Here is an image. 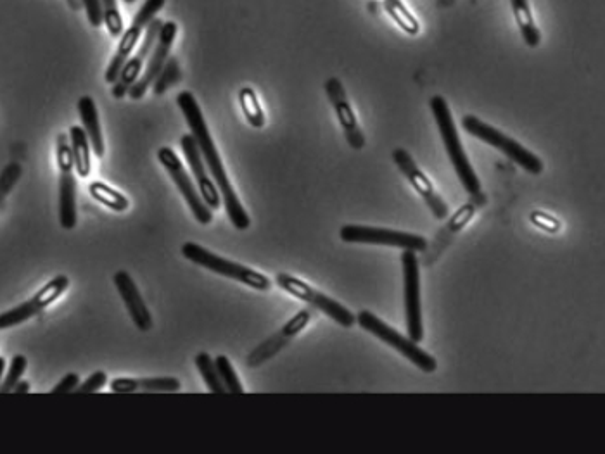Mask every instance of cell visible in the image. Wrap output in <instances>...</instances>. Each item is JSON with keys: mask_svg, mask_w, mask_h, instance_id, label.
Masks as SVG:
<instances>
[{"mask_svg": "<svg viewBox=\"0 0 605 454\" xmlns=\"http://www.w3.org/2000/svg\"><path fill=\"white\" fill-rule=\"evenodd\" d=\"M177 104H179L180 111L184 114L187 125L191 128V135L198 144L206 168L217 183L230 223L237 230H248L251 227V218H249L246 209L239 201V197L236 196V190L232 189V185H230L227 171L223 168L222 158L218 154L215 142L211 139L210 130H208V125L204 121L203 111L199 108L196 97L189 90H184V92L177 95Z\"/></svg>", "mask_w": 605, "mask_h": 454, "instance_id": "6da1fadb", "label": "cell"}, {"mask_svg": "<svg viewBox=\"0 0 605 454\" xmlns=\"http://www.w3.org/2000/svg\"><path fill=\"white\" fill-rule=\"evenodd\" d=\"M431 111L434 114V120L440 130L441 139L445 144L446 154L452 161L453 168L457 171V177L460 178V182L464 185V189L474 196L481 192V182H479L476 171L472 170L471 161L465 154L462 142H460L459 132L455 127V121H453L452 111L448 108V102L441 97L436 95L429 102Z\"/></svg>", "mask_w": 605, "mask_h": 454, "instance_id": "7a4b0ae2", "label": "cell"}, {"mask_svg": "<svg viewBox=\"0 0 605 454\" xmlns=\"http://www.w3.org/2000/svg\"><path fill=\"white\" fill-rule=\"evenodd\" d=\"M182 256L189 259L194 265L206 268V270L230 278V280H236L239 284L248 285L255 291L268 292L272 289V280L267 275L256 272L249 266L241 265V263L211 253L206 247L199 246L196 242H185L182 246Z\"/></svg>", "mask_w": 605, "mask_h": 454, "instance_id": "3957f363", "label": "cell"}, {"mask_svg": "<svg viewBox=\"0 0 605 454\" xmlns=\"http://www.w3.org/2000/svg\"><path fill=\"white\" fill-rule=\"evenodd\" d=\"M357 323L363 330H367L369 334L377 337L379 341H383L384 344H388L389 347H393L395 351L405 356L412 365L417 366L421 372L434 373L438 368V361L434 356L424 351L422 347H419L417 342L408 339L405 335L400 334L398 330L393 327H389L388 323L381 320L379 316L374 315L372 311H360L357 315Z\"/></svg>", "mask_w": 605, "mask_h": 454, "instance_id": "277c9868", "label": "cell"}, {"mask_svg": "<svg viewBox=\"0 0 605 454\" xmlns=\"http://www.w3.org/2000/svg\"><path fill=\"white\" fill-rule=\"evenodd\" d=\"M462 127L465 132L471 133L472 137L483 140L484 144L495 147L498 151L504 152L505 156L519 164L523 170L531 175H540L543 171V161L536 154L528 151L526 147L521 146L517 140L510 139L505 133L498 132L497 128L491 127L488 123L479 120L472 114H467L462 118Z\"/></svg>", "mask_w": 605, "mask_h": 454, "instance_id": "5b68a950", "label": "cell"}, {"mask_svg": "<svg viewBox=\"0 0 605 454\" xmlns=\"http://www.w3.org/2000/svg\"><path fill=\"white\" fill-rule=\"evenodd\" d=\"M275 282L281 287L282 291H286L287 294L300 299L303 303L310 304L313 309H319L341 327L351 328L357 323V316L353 315L350 309L338 303L336 299L327 296L324 292L317 291L315 287L306 284L300 278L293 277L289 273H277Z\"/></svg>", "mask_w": 605, "mask_h": 454, "instance_id": "8992f818", "label": "cell"}, {"mask_svg": "<svg viewBox=\"0 0 605 454\" xmlns=\"http://www.w3.org/2000/svg\"><path fill=\"white\" fill-rule=\"evenodd\" d=\"M58 166H59V225L64 230L77 227V180H75V163L71 154L70 137L58 135Z\"/></svg>", "mask_w": 605, "mask_h": 454, "instance_id": "52a82bcc", "label": "cell"}, {"mask_svg": "<svg viewBox=\"0 0 605 454\" xmlns=\"http://www.w3.org/2000/svg\"><path fill=\"white\" fill-rule=\"evenodd\" d=\"M339 237L346 244H376V246L398 247L403 251H426L427 239L422 235L398 232L389 228L367 227V225H344L339 230Z\"/></svg>", "mask_w": 605, "mask_h": 454, "instance_id": "ba28073f", "label": "cell"}, {"mask_svg": "<svg viewBox=\"0 0 605 454\" xmlns=\"http://www.w3.org/2000/svg\"><path fill=\"white\" fill-rule=\"evenodd\" d=\"M403 291H405V320L408 339L424 341L421 304V265L415 251H403Z\"/></svg>", "mask_w": 605, "mask_h": 454, "instance_id": "9c48e42d", "label": "cell"}, {"mask_svg": "<svg viewBox=\"0 0 605 454\" xmlns=\"http://www.w3.org/2000/svg\"><path fill=\"white\" fill-rule=\"evenodd\" d=\"M158 161L165 168L166 173L172 178V182L177 185L180 194L184 197L187 206L191 209L192 216L196 218L201 225H210L213 221V211L204 204L203 197L196 189V185L185 171V166L180 161L179 156L175 154L172 147H161L158 151Z\"/></svg>", "mask_w": 605, "mask_h": 454, "instance_id": "30bf717a", "label": "cell"}, {"mask_svg": "<svg viewBox=\"0 0 605 454\" xmlns=\"http://www.w3.org/2000/svg\"><path fill=\"white\" fill-rule=\"evenodd\" d=\"M163 7H165V0H146L144 2L141 11L135 14L130 28L125 30L123 35H121L118 51H116L115 57L111 59L108 70H106V82L113 85L118 80L121 68L127 63L128 57L132 56V52H134L135 47L139 44V40H141L142 33H144L149 23L153 21L154 16L160 13Z\"/></svg>", "mask_w": 605, "mask_h": 454, "instance_id": "8fae6325", "label": "cell"}, {"mask_svg": "<svg viewBox=\"0 0 605 454\" xmlns=\"http://www.w3.org/2000/svg\"><path fill=\"white\" fill-rule=\"evenodd\" d=\"M484 204H486V196L481 192L474 194L472 201L465 202L464 206L450 220L446 221L445 227L440 228V232L436 234L433 242L427 244L426 251H422L419 265L427 266V268L433 266L440 259L441 254L452 246L455 237L464 230L465 225L474 218L478 209L483 208Z\"/></svg>", "mask_w": 605, "mask_h": 454, "instance_id": "7c38bea8", "label": "cell"}, {"mask_svg": "<svg viewBox=\"0 0 605 454\" xmlns=\"http://www.w3.org/2000/svg\"><path fill=\"white\" fill-rule=\"evenodd\" d=\"M313 318H315V311H313V308H306L298 311V313H296L281 330H277L275 334L270 335L268 339H265L262 344H258V346L246 356V366H249V368H258V366L265 365L267 361L275 358L277 354L281 353L284 347L289 346L291 341L296 339V337L310 325Z\"/></svg>", "mask_w": 605, "mask_h": 454, "instance_id": "4fadbf2b", "label": "cell"}, {"mask_svg": "<svg viewBox=\"0 0 605 454\" xmlns=\"http://www.w3.org/2000/svg\"><path fill=\"white\" fill-rule=\"evenodd\" d=\"M68 287H70V278L66 275H58V277L52 278L51 282L44 285L30 301L9 309L6 313H0V330H6V328L16 327V325L28 322L33 316L42 313L47 306L56 303L59 297L68 291Z\"/></svg>", "mask_w": 605, "mask_h": 454, "instance_id": "5bb4252c", "label": "cell"}, {"mask_svg": "<svg viewBox=\"0 0 605 454\" xmlns=\"http://www.w3.org/2000/svg\"><path fill=\"white\" fill-rule=\"evenodd\" d=\"M179 33V26L173 21H166L161 26L160 33H158V40L154 44L153 52H151V59L147 63L146 71L144 75L139 76V80L130 87L128 90V97L134 99V101H141L142 97L146 95L147 89L156 82V78L160 75L163 66H165L166 59L170 57L172 52L173 44H175V38Z\"/></svg>", "mask_w": 605, "mask_h": 454, "instance_id": "9a60e30c", "label": "cell"}, {"mask_svg": "<svg viewBox=\"0 0 605 454\" xmlns=\"http://www.w3.org/2000/svg\"><path fill=\"white\" fill-rule=\"evenodd\" d=\"M393 161H395L396 166H398V170L402 171L403 177L407 178L408 182L412 183V187L419 192V196L424 199L427 208L431 209L434 218L440 221L446 220L448 215H450L448 204H446V202L443 201V197L436 192L433 183L427 180L426 175H424L421 168L417 166L414 158H412L405 149L398 147V149L393 151Z\"/></svg>", "mask_w": 605, "mask_h": 454, "instance_id": "2e32d148", "label": "cell"}, {"mask_svg": "<svg viewBox=\"0 0 605 454\" xmlns=\"http://www.w3.org/2000/svg\"><path fill=\"white\" fill-rule=\"evenodd\" d=\"M161 26H163V21L156 18L147 26L146 37L142 40L139 51L135 52L134 57H128L127 63L121 68L118 80L113 83L111 94H113L115 99H123V97L128 94L130 87L139 80L142 68H144V64H146L147 57L151 56L154 44H156V40H158V33H160Z\"/></svg>", "mask_w": 605, "mask_h": 454, "instance_id": "e0dca14e", "label": "cell"}, {"mask_svg": "<svg viewBox=\"0 0 605 454\" xmlns=\"http://www.w3.org/2000/svg\"><path fill=\"white\" fill-rule=\"evenodd\" d=\"M325 94L329 97V102L332 104V108L336 111L338 116L339 125L343 127L344 135L346 140L355 151H362L365 147V135L362 130L358 127L357 114L353 113L350 101H348V95L344 92L343 83L339 78H329L325 82Z\"/></svg>", "mask_w": 605, "mask_h": 454, "instance_id": "ac0fdd59", "label": "cell"}, {"mask_svg": "<svg viewBox=\"0 0 605 454\" xmlns=\"http://www.w3.org/2000/svg\"><path fill=\"white\" fill-rule=\"evenodd\" d=\"M180 147L184 151L185 159L189 163L196 183H198V190L201 197H203L204 204L215 211V209L222 206V196H220V190H218L217 183L211 180L208 175V168L204 164L203 158H201V152H199L198 144L192 137L191 133H185L180 139Z\"/></svg>", "mask_w": 605, "mask_h": 454, "instance_id": "d6986e66", "label": "cell"}, {"mask_svg": "<svg viewBox=\"0 0 605 454\" xmlns=\"http://www.w3.org/2000/svg\"><path fill=\"white\" fill-rule=\"evenodd\" d=\"M116 291L120 294L121 301L127 308L130 320L134 322L135 327L139 328V332L147 334L153 328V315L147 308L146 301L142 297L139 287L134 282V278L130 277V273L125 270L115 273L113 277Z\"/></svg>", "mask_w": 605, "mask_h": 454, "instance_id": "ffe728a7", "label": "cell"}, {"mask_svg": "<svg viewBox=\"0 0 605 454\" xmlns=\"http://www.w3.org/2000/svg\"><path fill=\"white\" fill-rule=\"evenodd\" d=\"M78 114H80V120H82L83 130H85L87 137H89L92 151H94L97 158H104V154H106V144H104V137H102L96 101H94L92 97H89V95L82 97V99L78 101Z\"/></svg>", "mask_w": 605, "mask_h": 454, "instance_id": "44dd1931", "label": "cell"}, {"mask_svg": "<svg viewBox=\"0 0 605 454\" xmlns=\"http://www.w3.org/2000/svg\"><path fill=\"white\" fill-rule=\"evenodd\" d=\"M70 146L71 154H73V163H75V171H77L78 177H89L90 171H92L90 142L83 127H71Z\"/></svg>", "mask_w": 605, "mask_h": 454, "instance_id": "7402d4cb", "label": "cell"}, {"mask_svg": "<svg viewBox=\"0 0 605 454\" xmlns=\"http://www.w3.org/2000/svg\"><path fill=\"white\" fill-rule=\"evenodd\" d=\"M512 4V11L516 16L517 25L521 30L524 42L528 47H538L542 42V33L538 30V26L535 25V19L529 9L528 0H510Z\"/></svg>", "mask_w": 605, "mask_h": 454, "instance_id": "603a6c76", "label": "cell"}, {"mask_svg": "<svg viewBox=\"0 0 605 454\" xmlns=\"http://www.w3.org/2000/svg\"><path fill=\"white\" fill-rule=\"evenodd\" d=\"M89 192L92 199L101 202L102 206L113 209L116 213H125L130 208V201L127 196H123L121 192L109 187L104 182H92L89 185Z\"/></svg>", "mask_w": 605, "mask_h": 454, "instance_id": "cb8c5ba5", "label": "cell"}, {"mask_svg": "<svg viewBox=\"0 0 605 454\" xmlns=\"http://www.w3.org/2000/svg\"><path fill=\"white\" fill-rule=\"evenodd\" d=\"M239 102H241L242 113L246 116V120H248L251 127H265V113H263L255 90L249 89V87L241 89V92H239Z\"/></svg>", "mask_w": 605, "mask_h": 454, "instance_id": "d4e9b609", "label": "cell"}, {"mask_svg": "<svg viewBox=\"0 0 605 454\" xmlns=\"http://www.w3.org/2000/svg\"><path fill=\"white\" fill-rule=\"evenodd\" d=\"M194 363H196V368L201 373L204 384L210 389V392H213V394H227V389H225V385L222 384L220 375H218L215 360L211 358L210 354L199 353Z\"/></svg>", "mask_w": 605, "mask_h": 454, "instance_id": "484cf974", "label": "cell"}, {"mask_svg": "<svg viewBox=\"0 0 605 454\" xmlns=\"http://www.w3.org/2000/svg\"><path fill=\"white\" fill-rule=\"evenodd\" d=\"M384 7L389 16L402 26L403 32H407L408 35H419L421 32L419 21L410 14L407 7L403 6L402 0H384Z\"/></svg>", "mask_w": 605, "mask_h": 454, "instance_id": "4316f807", "label": "cell"}, {"mask_svg": "<svg viewBox=\"0 0 605 454\" xmlns=\"http://www.w3.org/2000/svg\"><path fill=\"white\" fill-rule=\"evenodd\" d=\"M180 80H182V73H180L179 61L175 57H168L163 70L153 83L154 95L165 94L166 90L172 89L173 85H177Z\"/></svg>", "mask_w": 605, "mask_h": 454, "instance_id": "83f0119b", "label": "cell"}, {"mask_svg": "<svg viewBox=\"0 0 605 454\" xmlns=\"http://www.w3.org/2000/svg\"><path fill=\"white\" fill-rule=\"evenodd\" d=\"M215 366H217L218 375H220V380L225 385L227 392H230V394H244L241 380L237 377L236 370H234V366H232L227 356H223V354L217 356Z\"/></svg>", "mask_w": 605, "mask_h": 454, "instance_id": "f1b7e54d", "label": "cell"}, {"mask_svg": "<svg viewBox=\"0 0 605 454\" xmlns=\"http://www.w3.org/2000/svg\"><path fill=\"white\" fill-rule=\"evenodd\" d=\"M99 2H101L102 23L108 28L111 37H120L125 32V26L116 0H99Z\"/></svg>", "mask_w": 605, "mask_h": 454, "instance_id": "f546056e", "label": "cell"}, {"mask_svg": "<svg viewBox=\"0 0 605 454\" xmlns=\"http://www.w3.org/2000/svg\"><path fill=\"white\" fill-rule=\"evenodd\" d=\"M139 391L142 392H179L182 389L179 379L173 377H149L137 379Z\"/></svg>", "mask_w": 605, "mask_h": 454, "instance_id": "4dcf8cb0", "label": "cell"}, {"mask_svg": "<svg viewBox=\"0 0 605 454\" xmlns=\"http://www.w3.org/2000/svg\"><path fill=\"white\" fill-rule=\"evenodd\" d=\"M26 366H28V361H26L25 356H23V354H16L13 361H11V366H9V372H7L4 384L0 385V394L13 392L16 384H18L21 377L25 375Z\"/></svg>", "mask_w": 605, "mask_h": 454, "instance_id": "1f68e13d", "label": "cell"}, {"mask_svg": "<svg viewBox=\"0 0 605 454\" xmlns=\"http://www.w3.org/2000/svg\"><path fill=\"white\" fill-rule=\"evenodd\" d=\"M21 177V166L18 163H11L6 166V170L0 173V202L11 192L16 182Z\"/></svg>", "mask_w": 605, "mask_h": 454, "instance_id": "d6a6232c", "label": "cell"}, {"mask_svg": "<svg viewBox=\"0 0 605 454\" xmlns=\"http://www.w3.org/2000/svg\"><path fill=\"white\" fill-rule=\"evenodd\" d=\"M529 220H531V223H533L535 227L547 230L550 234H557V232L561 230V221L557 220V218H554L552 215L543 213V211H533V213L529 215Z\"/></svg>", "mask_w": 605, "mask_h": 454, "instance_id": "836d02e7", "label": "cell"}, {"mask_svg": "<svg viewBox=\"0 0 605 454\" xmlns=\"http://www.w3.org/2000/svg\"><path fill=\"white\" fill-rule=\"evenodd\" d=\"M106 384H108V375H106V372L99 370V372L92 373L83 384L78 385L75 392L77 394H92V392L101 391Z\"/></svg>", "mask_w": 605, "mask_h": 454, "instance_id": "e575fe53", "label": "cell"}, {"mask_svg": "<svg viewBox=\"0 0 605 454\" xmlns=\"http://www.w3.org/2000/svg\"><path fill=\"white\" fill-rule=\"evenodd\" d=\"M109 389L115 394H134L139 391V382L137 379H128V377H118V379L109 382Z\"/></svg>", "mask_w": 605, "mask_h": 454, "instance_id": "d590c367", "label": "cell"}, {"mask_svg": "<svg viewBox=\"0 0 605 454\" xmlns=\"http://www.w3.org/2000/svg\"><path fill=\"white\" fill-rule=\"evenodd\" d=\"M78 385H80V375H77V373H68V375H64V379L52 389L51 394H70V392H75Z\"/></svg>", "mask_w": 605, "mask_h": 454, "instance_id": "8d00e7d4", "label": "cell"}, {"mask_svg": "<svg viewBox=\"0 0 605 454\" xmlns=\"http://www.w3.org/2000/svg\"><path fill=\"white\" fill-rule=\"evenodd\" d=\"M82 4L87 11L90 25L99 28L102 25L101 2L99 0H82Z\"/></svg>", "mask_w": 605, "mask_h": 454, "instance_id": "74e56055", "label": "cell"}, {"mask_svg": "<svg viewBox=\"0 0 605 454\" xmlns=\"http://www.w3.org/2000/svg\"><path fill=\"white\" fill-rule=\"evenodd\" d=\"M13 392L16 394H26V392H30V382H26V380H20L16 387H14Z\"/></svg>", "mask_w": 605, "mask_h": 454, "instance_id": "f35d334b", "label": "cell"}, {"mask_svg": "<svg viewBox=\"0 0 605 454\" xmlns=\"http://www.w3.org/2000/svg\"><path fill=\"white\" fill-rule=\"evenodd\" d=\"M4 370H6V360H4V358H0V380H2Z\"/></svg>", "mask_w": 605, "mask_h": 454, "instance_id": "ab89813d", "label": "cell"}, {"mask_svg": "<svg viewBox=\"0 0 605 454\" xmlns=\"http://www.w3.org/2000/svg\"><path fill=\"white\" fill-rule=\"evenodd\" d=\"M125 2H128V4H132V2H135V0H125Z\"/></svg>", "mask_w": 605, "mask_h": 454, "instance_id": "60d3db41", "label": "cell"}]
</instances>
